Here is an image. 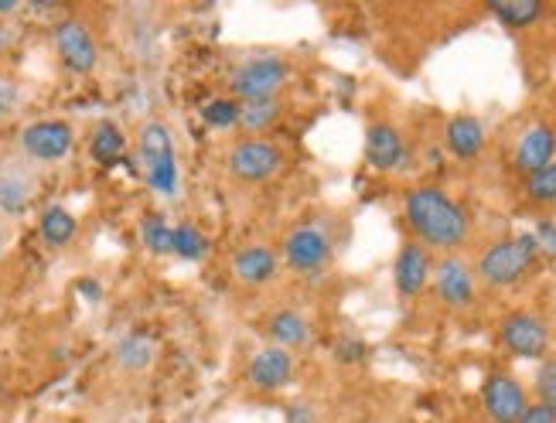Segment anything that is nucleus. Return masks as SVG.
Here are the masks:
<instances>
[{
  "label": "nucleus",
  "instance_id": "obj_1",
  "mask_svg": "<svg viewBox=\"0 0 556 423\" xmlns=\"http://www.w3.org/2000/svg\"><path fill=\"white\" fill-rule=\"evenodd\" d=\"M406 219H410L413 232L427 246H441V250H454L468 239V215L451 195L441 188H413L406 195Z\"/></svg>",
  "mask_w": 556,
  "mask_h": 423
},
{
  "label": "nucleus",
  "instance_id": "obj_2",
  "mask_svg": "<svg viewBox=\"0 0 556 423\" xmlns=\"http://www.w3.org/2000/svg\"><path fill=\"white\" fill-rule=\"evenodd\" d=\"M137 157L144 168L147 185L157 195H178V154H174V137L161 120H147L137 137Z\"/></svg>",
  "mask_w": 556,
  "mask_h": 423
},
{
  "label": "nucleus",
  "instance_id": "obj_3",
  "mask_svg": "<svg viewBox=\"0 0 556 423\" xmlns=\"http://www.w3.org/2000/svg\"><path fill=\"white\" fill-rule=\"evenodd\" d=\"M536 236H512L499 239L495 246H488L478 260V277L492 287H509L516 280L526 277V270L536 260Z\"/></svg>",
  "mask_w": 556,
  "mask_h": 423
},
{
  "label": "nucleus",
  "instance_id": "obj_4",
  "mask_svg": "<svg viewBox=\"0 0 556 423\" xmlns=\"http://www.w3.org/2000/svg\"><path fill=\"white\" fill-rule=\"evenodd\" d=\"M290 76L287 62L277 55H256L246 58L243 65H236L232 72V99L236 103H253V99H277Z\"/></svg>",
  "mask_w": 556,
  "mask_h": 423
},
{
  "label": "nucleus",
  "instance_id": "obj_5",
  "mask_svg": "<svg viewBox=\"0 0 556 423\" xmlns=\"http://www.w3.org/2000/svg\"><path fill=\"white\" fill-rule=\"evenodd\" d=\"M280 168H284V154H280V147L270 144V140H239L229 151L232 178L246 181V185L270 181Z\"/></svg>",
  "mask_w": 556,
  "mask_h": 423
},
{
  "label": "nucleus",
  "instance_id": "obj_6",
  "mask_svg": "<svg viewBox=\"0 0 556 423\" xmlns=\"http://www.w3.org/2000/svg\"><path fill=\"white\" fill-rule=\"evenodd\" d=\"M55 48H58L62 65L69 72H76V76H89V72L96 69V62H99V48H96L93 31H89V24L79 21V18L58 21Z\"/></svg>",
  "mask_w": 556,
  "mask_h": 423
},
{
  "label": "nucleus",
  "instance_id": "obj_7",
  "mask_svg": "<svg viewBox=\"0 0 556 423\" xmlns=\"http://www.w3.org/2000/svg\"><path fill=\"white\" fill-rule=\"evenodd\" d=\"M76 144V134L65 120H35L21 130V147L31 161H62Z\"/></svg>",
  "mask_w": 556,
  "mask_h": 423
},
{
  "label": "nucleus",
  "instance_id": "obj_8",
  "mask_svg": "<svg viewBox=\"0 0 556 423\" xmlns=\"http://www.w3.org/2000/svg\"><path fill=\"white\" fill-rule=\"evenodd\" d=\"M481 400H485V410L488 417L495 423H516L522 417V410H526V389L519 386L516 376H509V372H492V376L485 379V386H481Z\"/></svg>",
  "mask_w": 556,
  "mask_h": 423
},
{
  "label": "nucleus",
  "instance_id": "obj_9",
  "mask_svg": "<svg viewBox=\"0 0 556 423\" xmlns=\"http://www.w3.org/2000/svg\"><path fill=\"white\" fill-rule=\"evenodd\" d=\"M284 260H287V267H294L301 273L321 270L331 260V239L325 236V229H318V226H297L284 239Z\"/></svg>",
  "mask_w": 556,
  "mask_h": 423
},
{
  "label": "nucleus",
  "instance_id": "obj_10",
  "mask_svg": "<svg viewBox=\"0 0 556 423\" xmlns=\"http://www.w3.org/2000/svg\"><path fill=\"white\" fill-rule=\"evenodd\" d=\"M502 342L509 352L522 355V359H539V355H546V348H550V328H546V321L536 318V314L519 311L502 321Z\"/></svg>",
  "mask_w": 556,
  "mask_h": 423
},
{
  "label": "nucleus",
  "instance_id": "obj_11",
  "mask_svg": "<svg viewBox=\"0 0 556 423\" xmlns=\"http://www.w3.org/2000/svg\"><path fill=\"white\" fill-rule=\"evenodd\" d=\"M434 270L430 263V253L423 243H406L400 256H396V267H393V284L400 290L403 297H417L423 287H427V277Z\"/></svg>",
  "mask_w": 556,
  "mask_h": 423
},
{
  "label": "nucleus",
  "instance_id": "obj_12",
  "mask_svg": "<svg viewBox=\"0 0 556 423\" xmlns=\"http://www.w3.org/2000/svg\"><path fill=\"white\" fill-rule=\"evenodd\" d=\"M365 157H369L372 168L393 171L403 164L406 157V140L393 123H372L369 134H365Z\"/></svg>",
  "mask_w": 556,
  "mask_h": 423
},
{
  "label": "nucleus",
  "instance_id": "obj_13",
  "mask_svg": "<svg viewBox=\"0 0 556 423\" xmlns=\"http://www.w3.org/2000/svg\"><path fill=\"white\" fill-rule=\"evenodd\" d=\"M437 294H441L444 304L451 308H464L475 297V273L458 256H447V260L437 263Z\"/></svg>",
  "mask_w": 556,
  "mask_h": 423
},
{
  "label": "nucleus",
  "instance_id": "obj_14",
  "mask_svg": "<svg viewBox=\"0 0 556 423\" xmlns=\"http://www.w3.org/2000/svg\"><path fill=\"white\" fill-rule=\"evenodd\" d=\"M290 376H294V359H290L287 348H277V345L256 352L250 359V369H246V379L256 389H280L290 383Z\"/></svg>",
  "mask_w": 556,
  "mask_h": 423
},
{
  "label": "nucleus",
  "instance_id": "obj_15",
  "mask_svg": "<svg viewBox=\"0 0 556 423\" xmlns=\"http://www.w3.org/2000/svg\"><path fill=\"white\" fill-rule=\"evenodd\" d=\"M232 273H236V280L246 287L270 284V280L277 277V253L263 243L243 246V250L236 253V260H232Z\"/></svg>",
  "mask_w": 556,
  "mask_h": 423
},
{
  "label": "nucleus",
  "instance_id": "obj_16",
  "mask_svg": "<svg viewBox=\"0 0 556 423\" xmlns=\"http://www.w3.org/2000/svg\"><path fill=\"white\" fill-rule=\"evenodd\" d=\"M553 154H556V134L546 123H536V127H529L519 140L516 168L526 174H536L539 168H546V164L553 161Z\"/></svg>",
  "mask_w": 556,
  "mask_h": 423
},
{
  "label": "nucleus",
  "instance_id": "obj_17",
  "mask_svg": "<svg viewBox=\"0 0 556 423\" xmlns=\"http://www.w3.org/2000/svg\"><path fill=\"white\" fill-rule=\"evenodd\" d=\"M444 140H447V151L454 157H478L481 147H485V127H481L478 116H454V120H447V130H444Z\"/></svg>",
  "mask_w": 556,
  "mask_h": 423
},
{
  "label": "nucleus",
  "instance_id": "obj_18",
  "mask_svg": "<svg viewBox=\"0 0 556 423\" xmlns=\"http://www.w3.org/2000/svg\"><path fill=\"white\" fill-rule=\"evenodd\" d=\"M270 338L277 342V348H301L311 342V325H307V318L301 311H277L270 318Z\"/></svg>",
  "mask_w": 556,
  "mask_h": 423
},
{
  "label": "nucleus",
  "instance_id": "obj_19",
  "mask_svg": "<svg viewBox=\"0 0 556 423\" xmlns=\"http://www.w3.org/2000/svg\"><path fill=\"white\" fill-rule=\"evenodd\" d=\"M38 229H41V239H45V243L65 246V243H72V239H76L79 222H76V215L65 209V205H48V209L41 212Z\"/></svg>",
  "mask_w": 556,
  "mask_h": 423
},
{
  "label": "nucleus",
  "instance_id": "obj_20",
  "mask_svg": "<svg viewBox=\"0 0 556 423\" xmlns=\"http://www.w3.org/2000/svg\"><path fill=\"white\" fill-rule=\"evenodd\" d=\"M123 147H127L123 130L116 127V123H110V120L99 123V127L93 130V140H89V154H93L99 164H113L116 157L123 154Z\"/></svg>",
  "mask_w": 556,
  "mask_h": 423
},
{
  "label": "nucleus",
  "instance_id": "obj_21",
  "mask_svg": "<svg viewBox=\"0 0 556 423\" xmlns=\"http://www.w3.org/2000/svg\"><path fill=\"white\" fill-rule=\"evenodd\" d=\"M492 14L505 28H526L543 14V4L539 0H492Z\"/></svg>",
  "mask_w": 556,
  "mask_h": 423
},
{
  "label": "nucleus",
  "instance_id": "obj_22",
  "mask_svg": "<svg viewBox=\"0 0 556 423\" xmlns=\"http://www.w3.org/2000/svg\"><path fill=\"white\" fill-rule=\"evenodd\" d=\"M113 355H116V362H120L123 369L140 372V369H147L154 362V342H151V338H144V335H127L120 345H116Z\"/></svg>",
  "mask_w": 556,
  "mask_h": 423
},
{
  "label": "nucleus",
  "instance_id": "obj_23",
  "mask_svg": "<svg viewBox=\"0 0 556 423\" xmlns=\"http://www.w3.org/2000/svg\"><path fill=\"white\" fill-rule=\"evenodd\" d=\"M280 103L277 99H253V103H239V127L250 130V134H260L277 123Z\"/></svg>",
  "mask_w": 556,
  "mask_h": 423
},
{
  "label": "nucleus",
  "instance_id": "obj_24",
  "mask_svg": "<svg viewBox=\"0 0 556 423\" xmlns=\"http://www.w3.org/2000/svg\"><path fill=\"white\" fill-rule=\"evenodd\" d=\"M171 253L181 256V260H202L205 253H209V239L198 232L192 222H181V226H174V236H171Z\"/></svg>",
  "mask_w": 556,
  "mask_h": 423
},
{
  "label": "nucleus",
  "instance_id": "obj_25",
  "mask_svg": "<svg viewBox=\"0 0 556 423\" xmlns=\"http://www.w3.org/2000/svg\"><path fill=\"white\" fill-rule=\"evenodd\" d=\"M171 236H174V226H168L161 215H144V222H140V243H144L147 250L171 253Z\"/></svg>",
  "mask_w": 556,
  "mask_h": 423
},
{
  "label": "nucleus",
  "instance_id": "obj_26",
  "mask_svg": "<svg viewBox=\"0 0 556 423\" xmlns=\"http://www.w3.org/2000/svg\"><path fill=\"white\" fill-rule=\"evenodd\" d=\"M28 198H31V185L18 174H7V178H0V209L18 215L28 209Z\"/></svg>",
  "mask_w": 556,
  "mask_h": 423
},
{
  "label": "nucleus",
  "instance_id": "obj_27",
  "mask_svg": "<svg viewBox=\"0 0 556 423\" xmlns=\"http://www.w3.org/2000/svg\"><path fill=\"white\" fill-rule=\"evenodd\" d=\"M526 195L539 205H553L556 202V157L546 168H539L536 174H529L526 181Z\"/></svg>",
  "mask_w": 556,
  "mask_h": 423
},
{
  "label": "nucleus",
  "instance_id": "obj_28",
  "mask_svg": "<svg viewBox=\"0 0 556 423\" xmlns=\"http://www.w3.org/2000/svg\"><path fill=\"white\" fill-rule=\"evenodd\" d=\"M202 120L209 123L212 130H229V127H236L239 123V103L236 99H212L209 106L202 110Z\"/></svg>",
  "mask_w": 556,
  "mask_h": 423
},
{
  "label": "nucleus",
  "instance_id": "obj_29",
  "mask_svg": "<svg viewBox=\"0 0 556 423\" xmlns=\"http://www.w3.org/2000/svg\"><path fill=\"white\" fill-rule=\"evenodd\" d=\"M536 389H539V403H546L550 410H556V362H546L536 372Z\"/></svg>",
  "mask_w": 556,
  "mask_h": 423
},
{
  "label": "nucleus",
  "instance_id": "obj_30",
  "mask_svg": "<svg viewBox=\"0 0 556 423\" xmlns=\"http://www.w3.org/2000/svg\"><path fill=\"white\" fill-rule=\"evenodd\" d=\"M516 423H556V410H550L546 403H529Z\"/></svg>",
  "mask_w": 556,
  "mask_h": 423
},
{
  "label": "nucleus",
  "instance_id": "obj_31",
  "mask_svg": "<svg viewBox=\"0 0 556 423\" xmlns=\"http://www.w3.org/2000/svg\"><path fill=\"white\" fill-rule=\"evenodd\" d=\"M362 342H355V338H345V342H338V348H335V355L342 362H359L362 359Z\"/></svg>",
  "mask_w": 556,
  "mask_h": 423
},
{
  "label": "nucleus",
  "instance_id": "obj_32",
  "mask_svg": "<svg viewBox=\"0 0 556 423\" xmlns=\"http://www.w3.org/2000/svg\"><path fill=\"white\" fill-rule=\"evenodd\" d=\"M14 103H18V86H11V82H0V116L11 113Z\"/></svg>",
  "mask_w": 556,
  "mask_h": 423
},
{
  "label": "nucleus",
  "instance_id": "obj_33",
  "mask_svg": "<svg viewBox=\"0 0 556 423\" xmlns=\"http://www.w3.org/2000/svg\"><path fill=\"white\" fill-rule=\"evenodd\" d=\"M287 423H314V410L307 403L287 406Z\"/></svg>",
  "mask_w": 556,
  "mask_h": 423
},
{
  "label": "nucleus",
  "instance_id": "obj_34",
  "mask_svg": "<svg viewBox=\"0 0 556 423\" xmlns=\"http://www.w3.org/2000/svg\"><path fill=\"white\" fill-rule=\"evenodd\" d=\"M536 246H546V250H553L556 253V226L553 222H543L536 232Z\"/></svg>",
  "mask_w": 556,
  "mask_h": 423
},
{
  "label": "nucleus",
  "instance_id": "obj_35",
  "mask_svg": "<svg viewBox=\"0 0 556 423\" xmlns=\"http://www.w3.org/2000/svg\"><path fill=\"white\" fill-rule=\"evenodd\" d=\"M18 7V0H0V14H11Z\"/></svg>",
  "mask_w": 556,
  "mask_h": 423
},
{
  "label": "nucleus",
  "instance_id": "obj_36",
  "mask_svg": "<svg viewBox=\"0 0 556 423\" xmlns=\"http://www.w3.org/2000/svg\"><path fill=\"white\" fill-rule=\"evenodd\" d=\"M82 294H89V297H96V294H99V287H96V284H82Z\"/></svg>",
  "mask_w": 556,
  "mask_h": 423
},
{
  "label": "nucleus",
  "instance_id": "obj_37",
  "mask_svg": "<svg viewBox=\"0 0 556 423\" xmlns=\"http://www.w3.org/2000/svg\"><path fill=\"white\" fill-rule=\"evenodd\" d=\"M0 246H4V229H0Z\"/></svg>",
  "mask_w": 556,
  "mask_h": 423
}]
</instances>
